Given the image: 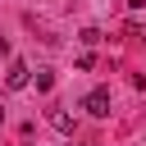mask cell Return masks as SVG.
I'll return each instance as SVG.
<instances>
[{
    "label": "cell",
    "instance_id": "cell-1",
    "mask_svg": "<svg viewBox=\"0 0 146 146\" xmlns=\"http://www.w3.org/2000/svg\"><path fill=\"white\" fill-rule=\"evenodd\" d=\"M82 110H87L91 119H110V91H105V87H96V91H87V100H82Z\"/></svg>",
    "mask_w": 146,
    "mask_h": 146
},
{
    "label": "cell",
    "instance_id": "cell-2",
    "mask_svg": "<svg viewBox=\"0 0 146 146\" xmlns=\"http://www.w3.org/2000/svg\"><path fill=\"white\" fill-rule=\"evenodd\" d=\"M27 82H32V68H27L23 59H14V64H9V73H5V87H9V91H23Z\"/></svg>",
    "mask_w": 146,
    "mask_h": 146
},
{
    "label": "cell",
    "instance_id": "cell-3",
    "mask_svg": "<svg viewBox=\"0 0 146 146\" xmlns=\"http://www.w3.org/2000/svg\"><path fill=\"white\" fill-rule=\"evenodd\" d=\"M78 41H82V46H100L105 36H100V27H82V32H78Z\"/></svg>",
    "mask_w": 146,
    "mask_h": 146
},
{
    "label": "cell",
    "instance_id": "cell-4",
    "mask_svg": "<svg viewBox=\"0 0 146 146\" xmlns=\"http://www.w3.org/2000/svg\"><path fill=\"white\" fill-rule=\"evenodd\" d=\"M50 123H55V128H59V132H73V119H68V114H64V110H50Z\"/></svg>",
    "mask_w": 146,
    "mask_h": 146
},
{
    "label": "cell",
    "instance_id": "cell-5",
    "mask_svg": "<svg viewBox=\"0 0 146 146\" xmlns=\"http://www.w3.org/2000/svg\"><path fill=\"white\" fill-rule=\"evenodd\" d=\"M55 87V73H36V91H50Z\"/></svg>",
    "mask_w": 146,
    "mask_h": 146
},
{
    "label": "cell",
    "instance_id": "cell-6",
    "mask_svg": "<svg viewBox=\"0 0 146 146\" xmlns=\"http://www.w3.org/2000/svg\"><path fill=\"white\" fill-rule=\"evenodd\" d=\"M128 9H146V0H128Z\"/></svg>",
    "mask_w": 146,
    "mask_h": 146
},
{
    "label": "cell",
    "instance_id": "cell-7",
    "mask_svg": "<svg viewBox=\"0 0 146 146\" xmlns=\"http://www.w3.org/2000/svg\"><path fill=\"white\" fill-rule=\"evenodd\" d=\"M0 123H5V105H0Z\"/></svg>",
    "mask_w": 146,
    "mask_h": 146
}]
</instances>
